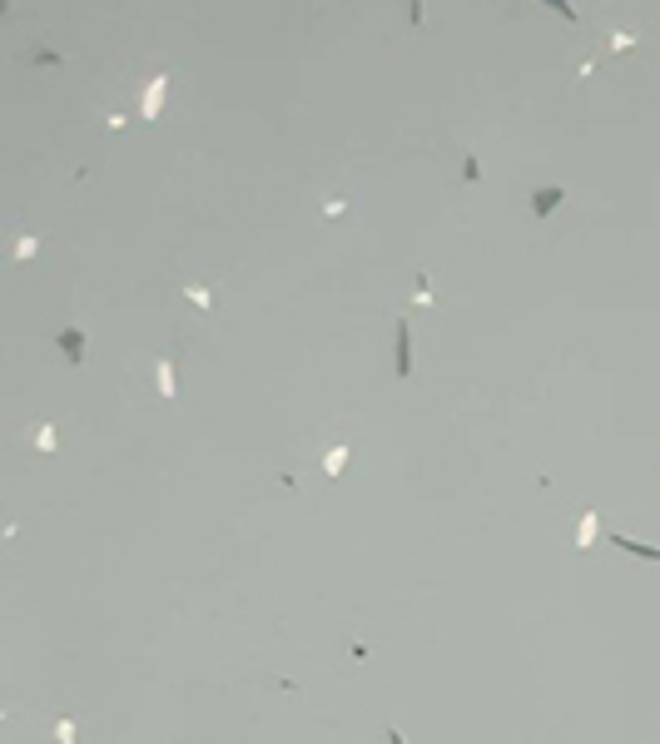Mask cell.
I'll return each instance as SVG.
<instances>
[{"label":"cell","instance_id":"obj_1","mask_svg":"<svg viewBox=\"0 0 660 744\" xmlns=\"http://www.w3.org/2000/svg\"><path fill=\"white\" fill-rule=\"evenodd\" d=\"M616 546H621V551H636V556H645V561H660V546H641V541H631V536H616Z\"/></svg>","mask_w":660,"mask_h":744},{"label":"cell","instance_id":"obj_2","mask_svg":"<svg viewBox=\"0 0 660 744\" xmlns=\"http://www.w3.org/2000/svg\"><path fill=\"white\" fill-rule=\"evenodd\" d=\"M55 739H60V744H80V739H75V720H70V715H60V720H55Z\"/></svg>","mask_w":660,"mask_h":744},{"label":"cell","instance_id":"obj_3","mask_svg":"<svg viewBox=\"0 0 660 744\" xmlns=\"http://www.w3.org/2000/svg\"><path fill=\"white\" fill-rule=\"evenodd\" d=\"M591 541H596V516H586V521H581V536H576V546L586 551Z\"/></svg>","mask_w":660,"mask_h":744},{"label":"cell","instance_id":"obj_4","mask_svg":"<svg viewBox=\"0 0 660 744\" xmlns=\"http://www.w3.org/2000/svg\"><path fill=\"white\" fill-rule=\"evenodd\" d=\"M387 744H407V739H402V734H398V729H387Z\"/></svg>","mask_w":660,"mask_h":744}]
</instances>
